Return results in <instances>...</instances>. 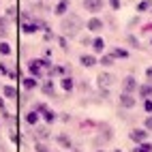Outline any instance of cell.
I'll use <instances>...</instances> for the list:
<instances>
[{
	"label": "cell",
	"instance_id": "6da1fadb",
	"mask_svg": "<svg viewBox=\"0 0 152 152\" xmlns=\"http://www.w3.org/2000/svg\"><path fill=\"white\" fill-rule=\"evenodd\" d=\"M84 19L75 15V13H69L62 22H60V30H62V34L64 37H77L79 32H82V28H84Z\"/></svg>",
	"mask_w": 152,
	"mask_h": 152
},
{
	"label": "cell",
	"instance_id": "7a4b0ae2",
	"mask_svg": "<svg viewBox=\"0 0 152 152\" xmlns=\"http://www.w3.org/2000/svg\"><path fill=\"white\" fill-rule=\"evenodd\" d=\"M137 88H139V84H137V79H135L133 75H126V77L122 79V92H126V94H135Z\"/></svg>",
	"mask_w": 152,
	"mask_h": 152
},
{
	"label": "cell",
	"instance_id": "3957f363",
	"mask_svg": "<svg viewBox=\"0 0 152 152\" xmlns=\"http://www.w3.org/2000/svg\"><path fill=\"white\" fill-rule=\"evenodd\" d=\"M135 105H137L135 94H126V92L120 94V107H122V109H133Z\"/></svg>",
	"mask_w": 152,
	"mask_h": 152
},
{
	"label": "cell",
	"instance_id": "277c9868",
	"mask_svg": "<svg viewBox=\"0 0 152 152\" xmlns=\"http://www.w3.org/2000/svg\"><path fill=\"white\" fill-rule=\"evenodd\" d=\"M105 7V0H84V9L88 13H99Z\"/></svg>",
	"mask_w": 152,
	"mask_h": 152
},
{
	"label": "cell",
	"instance_id": "5b68a950",
	"mask_svg": "<svg viewBox=\"0 0 152 152\" xmlns=\"http://www.w3.org/2000/svg\"><path fill=\"white\" fill-rule=\"evenodd\" d=\"M114 82H116V77L111 75V73H99V77H96V84H99L101 88H109V86H114Z\"/></svg>",
	"mask_w": 152,
	"mask_h": 152
},
{
	"label": "cell",
	"instance_id": "8992f818",
	"mask_svg": "<svg viewBox=\"0 0 152 152\" xmlns=\"http://www.w3.org/2000/svg\"><path fill=\"white\" fill-rule=\"evenodd\" d=\"M129 137H131V141H135V144H141V141H146L148 131H146V129H133V131L129 133Z\"/></svg>",
	"mask_w": 152,
	"mask_h": 152
},
{
	"label": "cell",
	"instance_id": "52a82bcc",
	"mask_svg": "<svg viewBox=\"0 0 152 152\" xmlns=\"http://www.w3.org/2000/svg\"><path fill=\"white\" fill-rule=\"evenodd\" d=\"M86 26H88V30H90V32H101V30H103V28H105V24H103V22H101V19H99V17H90Z\"/></svg>",
	"mask_w": 152,
	"mask_h": 152
},
{
	"label": "cell",
	"instance_id": "ba28073f",
	"mask_svg": "<svg viewBox=\"0 0 152 152\" xmlns=\"http://www.w3.org/2000/svg\"><path fill=\"white\" fill-rule=\"evenodd\" d=\"M99 137L107 144V141L114 139V129H111L109 124H101V133H99Z\"/></svg>",
	"mask_w": 152,
	"mask_h": 152
},
{
	"label": "cell",
	"instance_id": "9c48e42d",
	"mask_svg": "<svg viewBox=\"0 0 152 152\" xmlns=\"http://www.w3.org/2000/svg\"><path fill=\"white\" fill-rule=\"evenodd\" d=\"M79 62H82V66L90 69V66H96L99 60H96L94 56H90V54H82V56H79Z\"/></svg>",
	"mask_w": 152,
	"mask_h": 152
},
{
	"label": "cell",
	"instance_id": "30bf717a",
	"mask_svg": "<svg viewBox=\"0 0 152 152\" xmlns=\"http://www.w3.org/2000/svg\"><path fill=\"white\" fill-rule=\"evenodd\" d=\"M39 120H41V114H37L34 109H30L28 114H26V124H30V126H37Z\"/></svg>",
	"mask_w": 152,
	"mask_h": 152
},
{
	"label": "cell",
	"instance_id": "8fae6325",
	"mask_svg": "<svg viewBox=\"0 0 152 152\" xmlns=\"http://www.w3.org/2000/svg\"><path fill=\"white\" fill-rule=\"evenodd\" d=\"M22 30H24L26 34H34L37 30H39V22H37V19H32V22H24L22 24Z\"/></svg>",
	"mask_w": 152,
	"mask_h": 152
},
{
	"label": "cell",
	"instance_id": "7c38bea8",
	"mask_svg": "<svg viewBox=\"0 0 152 152\" xmlns=\"http://www.w3.org/2000/svg\"><path fill=\"white\" fill-rule=\"evenodd\" d=\"M28 69H30V73H32V77H39L41 75V60H30Z\"/></svg>",
	"mask_w": 152,
	"mask_h": 152
},
{
	"label": "cell",
	"instance_id": "4fadbf2b",
	"mask_svg": "<svg viewBox=\"0 0 152 152\" xmlns=\"http://www.w3.org/2000/svg\"><path fill=\"white\" fill-rule=\"evenodd\" d=\"M56 141H58V146H62V148L71 150V137H69L66 133H60V135H56Z\"/></svg>",
	"mask_w": 152,
	"mask_h": 152
},
{
	"label": "cell",
	"instance_id": "5bb4252c",
	"mask_svg": "<svg viewBox=\"0 0 152 152\" xmlns=\"http://www.w3.org/2000/svg\"><path fill=\"white\" fill-rule=\"evenodd\" d=\"M66 11H69V0H60L58 7L54 9V13H56V15H66Z\"/></svg>",
	"mask_w": 152,
	"mask_h": 152
},
{
	"label": "cell",
	"instance_id": "9a60e30c",
	"mask_svg": "<svg viewBox=\"0 0 152 152\" xmlns=\"http://www.w3.org/2000/svg\"><path fill=\"white\" fill-rule=\"evenodd\" d=\"M111 58H129V49H122V47H114L111 49V54H109Z\"/></svg>",
	"mask_w": 152,
	"mask_h": 152
},
{
	"label": "cell",
	"instance_id": "2e32d148",
	"mask_svg": "<svg viewBox=\"0 0 152 152\" xmlns=\"http://www.w3.org/2000/svg\"><path fill=\"white\" fill-rule=\"evenodd\" d=\"M60 86H62V90H66V92H71V90L75 88V84H73V77H62V82H60Z\"/></svg>",
	"mask_w": 152,
	"mask_h": 152
},
{
	"label": "cell",
	"instance_id": "e0dca14e",
	"mask_svg": "<svg viewBox=\"0 0 152 152\" xmlns=\"http://www.w3.org/2000/svg\"><path fill=\"white\" fill-rule=\"evenodd\" d=\"M41 92H43V94H47V96H54V94H56V90H54V82H45V84L41 86Z\"/></svg>",
	"mask_w": 152,
	"mask_h": 152
},
{
	"label": "cell",
	"instance_id": "ac0fdd59",
	"mask_svg": "<svg viewBox=\"0 0 152 152\" xmlns=\"http://www.w3.org/2000/svg\"><path fill=\"white\" fill-rule=\"evenodd\" d=\"M17 96V90L13 86H4L2 88V99H15Z\"/></svg>",
	"mask_w": 152,
	"mask_h": 152
},
{
	"label": "cell",
	"instance_id": "d6986e66",
	"mask_svg": "<svg viewBox=\"0 0 152 152\" xmlns=\"http://www.w3.org/2000/svg\"><path fill=\"white\" fill-rule=\"evenodd\" d=\"M94 47V52H105V41L101 37H96V39H92V43H90Z\"/></svg>",
	"mask_w": 152,
	"mask_h": 152
},
{
	"label": "cell",
	"instance_id": "ffe728a7",
	"mask_svg": "<svg viewBox=\"0 0 152 152\" xmlns=\"http://www.w3.org/2000/svg\"><path fill=\"white\" fill-rule=\"evenodd\" d=\"M137 90H139V94H141V96L150 99V94H152V84H144V86H139Z\"/></svg>",
	"mask_w": 152,
	"mask_h": 152
},
{
	"label": "cell",
	"instance_id": "44dd1931",
	"mask_svg": "<svg viewBox=\"0 0 152 152\" xmlns=\"http://www.w3.org/2000/svg\"><path fill=\"white\" fill-rule=\"evenodd\" d=\"M43 120H45L47 124H54L56 122V114H54V111H49V109H45L43 111Z\"/></svg>",
	"mask_w": 152,
	"mask_h": 152
},
{
	"label": "cell",
	"instance_id": "7402d4cb",
	"mask_svg": "<svg viewBox=\"0 0 152 152\" xmlns=\"http://www.w3.org/2000/svg\"><path fill=\"white\" fill-rule=\"evenodd\" d=\"M133 152H152V144H148V141H141V144H137V148Z\"/></svg>",
	"mask_w": 152,
	"mask_h": 152
},
{
	"label": "cell",
	"instance_id": "603a6c76",
	"mask_svg": "<svg viewBox=\"0 0 152 152\" xmlns=\"http://www.w3.org/2000/svg\"><path fill=\"white\" fill-rule=\"evenodd\" d=\"M37 133H39V141L49 139V131H47V129H43V126H39V124H37Z\"/></svg>",
	"mask_w": 152,
	"mask_h": 152
},
{
	"label": "cell",
	"instance_id": "cb8c5ba5",
	"mask_svg": "<svg viewBox=\"0 0 152 152\" xmlns=\"http://www.w3.org/2000/svg\"><path fill=\"white\" fill-rule=\"evenodd\" d=\"M24 88L26 90H34L37 88V77H26L24 79Z\"/></svg>",
	"mask_w": 152,
	"mask_h": 152
},
{
	"label": "cell",
	"instance_id": "d4e9b609",
	"mask_svg": "<svg viewBox=\"0 0 152 152\" xmlns=\"http://www.w3.org/2000/svg\"><path fill=\"white\" fill-rule=\"evenodd\" d=\"M34 150H37V152H52L45 141H34Z\"/></svg>",
	"mask_w": 152,
	"mask_h": 152
},
{
	"label": "cell",
	"instance_id": "484cf974",
	"mask_svg": "<svg viewBox=\"0 0 152 152\" xmlns=\"http://www.w3.org/2000/svg\"><path fill=\"white\" fill-rule=\"evenodd\" d=\"M11 54V45L7 41H0V56H9Z\"/></svg>",
	"mask_w": 152,
	"mask_h": 152
},
{
	"label": "cell",
	"instance_id": "4316f807",
	"mask_svg": "<svg viewBox=\"0 0 152 152\" xmlns=\"http://www.w3.org/2000/svg\"><path fill=\"white\" fill-rule=\"evenodd\" d=\"M99 62L103 64V66H111V64H114V58H111V56H103V58L99 60Z\"/></svg>",
	"mask_w": 152,
	"mask_h": 152
},
{
	"label": "cell",
	"instance_id": "83f0119b",
	"mask_svg": "<svg viewBox=\"0 0 152 152\" xmlns=\"http://www.w3.org/2000/svg\"><path fill=\"white\" fill-rule=\"evenodd\" d=\"M144 129L148 131V133H152V114H150V116L144 120Z\"/></svg>",
	"mask_w": 152,
	"mask_h": 152
},
{
	"label": "cell",
	"instance_id": "f1b7e54d",
	"mask_svg": "<svg viewBox=\"0 0 152 152\" xmlns=\"http://www.w3.org/2000/svg\"><path fill=\"white\" fill-rule=\"evenodd\" d=\"M150 4H152V0H144V2L137 4V11H146V9H150Z\"/></svg>",
	"mask_w": 152,
	"mask_h": 152
},
{
	"label": "cell",
	"instance_id": "f546056e",
	"mask_svg": "<svg viewBox=\"0 0 152 152\" xmlns=\"http://www.w3.org/2000/svg\"><path fill=\"white\" fill-rule=\"evenodd\" d=\"M54 73L62 75V77H66V75H69V69H66V66H56V69H54Z\"/></svg>",
	"mask_w": 152,
	"mask_h": 152
},
{
	"label": "cell",
	"instance_id": "4dcf8cb0",
	"mask_svg": "<svg viewBox=\"0 0 152 152\" xmlns=\"http://www.w3.org/2000/svg\"><path fill=\"white\" fill-rule=\"evenodd\" d=\"M45 109H47V105H45V103H37V105H34V111H37V114H43Z\"/></svg>",
	"mask_w": 152,
	"mask_h": 152
},
{
	"label": "cell",
	"instance_id": "1f68e13d",
	"mask_svg": "<svg viewBox=\"0 0 152 152\" xmlns=\"http://www.w3.org/2000/svg\"><path fill=\"white\" fill-rule=\"evenodd\" d=\"M109 7L114 9V11H118V9L122 7V2H120V0H109Z\"/></svg>",
	"mask_w": 152,
	"mask_h": 152
},
{
	"label": "cell",
	"instance_id": "d6a6232c",
	"mask_svg": "<svg viewBox=\"0 0 152 152\" xmlns=\"http://www.w3.org/2000/svg\"><path fill=\"white\" fill-rule=\"evenodd\" d=\"M144 109L148 111V114H152V99H146V103H144Z\"/></svg>",
	"mask_w": 152,
	"mask_h": 152
},
{
	"label": "cell",
	"instance_id": "836d02e7",
	"mask_svg": "<svg viewBox=\"0 0 152 152\" xmlns=\"http://www.w3.org/2000/svg\"><path fill=\"white\" fill-rule=\"evenodd\" d=\"M146 77H148V84H152V66L146 69Z\"/></svg>",
	"mask_w": 152,
	"mask_h": 152
},
{
	"label": "cell",
	"instance_id": "e575fe53",
	"mask_svg": "<svg viewBox=\"0 0 152 152\" xmlns=\"http://www.w3.org/2000/svg\"><path fill=\"white\" fill-rule=\"evenodd\" d=\"M58 43H60V47H62V49H69V43H66V39H58Z\"/></svg>",
	"mask_w": 152,
	"mask_h": 152
},
{
	"label": "cell",
	"instance_id": "d590c367",
	"mask_svg": "<svg viewBox=\"0 0 152 152\" xmlns=\"http://www.w3.org/2000/svg\"><path fill=\"white\" fill-rule=\"evenodd\" d=\"M9 73V69H7V64H2V62H0V75H7Z\"/></svg>",
	"mask_w": 152,
	"mask_h": 152
},
{
	"label": "cell",
	"instance_id": "8d00e7d4",
	"mask_svg": "<svg viewBox=\"0 0 152 152\" xmlns=\"http://www.w3.org/2000/svg\"><path fill=\"white\" fill-rule=\"evenodd\" d=\"M82 43H84V45H90V43H92V39L86 37V39H82Z\"/></svg>",
	"mask_w": 152,
	"mask_h": 152
},
{
	"label": "cell",
	"instance_id": "74e56055",
	"mask_svg": "<svg viewBox=\"0 0 152 152\" xmlns=\"http://www.w3.org/2000/svg\"><path fill=\"white\" fill-rule=\"evenodd\" d=\"M0 109L4 111V99H2V96H0Z\"/></svg>",
	"mask_w": 152,
	"mask_h": 152
},
{
	"label": "cell",
	"instance_id": "f35d334b",
	"mask_svg": "<svg viewBox=\"0 0 152 152\" xmlns=\"http://www.w3.org/2000/svg\"><path fill=\"white\" fill-rule=\"evenodd\" d=\"M2 24H4V19H2V17H0V28H2Z\"/></svg>",
	"mask_w": 152,
	"mask_h": 152
},
{
	"label": "cell",
	"instance_id": "ab89813d",
	"mask_svg": "<svg viewBox=\"0 0 152 152\" xmlns=\"http://www.w3.org/2000/svg\"><path fill=\"white\" fill-rule=\"evenodd\" d=\"M114 152H122V150H114Z\"/></svg>",
	"mask_w": 152,
	"mask_h": 152
},
{
	"label": "cell",
	"instance_id": "60d3db41",
	"mask_svg": "<svg viewBox=\"0 0 152 152\" xmlns=\"http://www.w3.org/2000/svg\"><path fill=\"white\" fill-rule=\"evenodd\" d=\"M99 152H103V150H99Z\"/></svg>",
	"mask_w": 152,
	"mask_h": 152
},
{
	"label": "cell",
	"instance_id": "b9f144b4",
	"mask_svg": "<svg viewBox=\"0 0 152 152\" xmlns=\"http://www.w3.org/2000/svg\"><path fill=\"white\" fill-rule=\"evenodd\" d=\"M150 43H152V41H150Z\"/></svg>",
	"mask_w": 152,
	"mask_h": 152
},
{
	"label": "cell",
	"instance_id": "7bdbcfd3",
	"mask_svg": "<svg viewBox=\"0 0 152 152\" xmlns=\"http://www.w3.org/2000/svg\"><path fill=\"white\" fill-rule=\"evenodd\" d=\"M75 152H77V150H75Z\"/></svg>",
	"mask_w": 152,
	"mask_h": 152
}]
</instances>
